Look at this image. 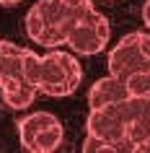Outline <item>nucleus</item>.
<instances>
[{
	"label": "nucleus",
	"instance_id": "obj_12",
	"mask_svg": "<svg viewBox=\"0 0 150 153\" xmlns=\"http://www.w3.org/2000/svg\"><path fill=\"white\" fill-rule=\"evenodd\" d=\"M39 62L41 57L31 49H24V60H21V75H24L26 83H31L34 88H36V81H39Z\"/></svg>",
	"mask_w": 150,
	"mask_h": 153
},
{
	"label": "nucleus",
	"instance_id": "obj_10",
	"mask_svg": "<svg viewBox=\"0 0 150 153\" xmlns=\"http://www.w3.org/2000/svg\"><path fill=\"white\" fill-rule=\"evenodd\" d=\"M62 137H65V130L60 125V120L49 122L47 127H41L36 135H34L31 145H29V151L31 153H52L57 151L60 145H62Z\"/></svg>",
	"mask_w": 150,
	"mask_h": 153
},
{
	"label": "nucleus",
	"instance_id": "obj_7",
	"mask_svg": "<svg viewBox=\"0 0 150 153\" xmlns=\"http://www.w3.org/2000/svg\"><path fill=\"white\" fill-rule=\"evenodd\" d=\"M129 99V91H127V83L117 75H106V78H98V81L91 86L88 91V106L91 109H98V106H109V104H119Z\"/></svg>",
	"mask_w": 150,
	"mask_h": 153
},
{
	"label": "nucleus",
	"instance_id": "obj_14",
	"mask_svg": "<svg viewBox=\"0 0 150 153\" xmlns=\"http://www.w3.org/2000/svg\"><path fill=\"white\" fill-rule=\"evenodd\" d=\"M80 148H83V153H114V145L109 140H103L98 135H91V132L86 135V140H83Z\"/></svg>",
	"mask_w": 150,
	"mask_h": 153
},
{
	"label": "nucleus",
	"instance_id": "obj_4",
	"mask_svg": "<svg viewBox=\"0 0 150 153\" xmlns=\"http://www.w3.org/2000/svg\"><path fill=\"white\" fill-rule=\"evenodd\" d=\"M86 130L91 135L109 140L114 145V153H134V145L127 137V120H124V112H122V101L91 109L86 120Z\"/></svg>",
	"mask_w": 150,
	"mask_h": 153
},
{
	"label": "nucleus",
	"instance_id": "obj_6",
	"mask_svg": "<svg viewBox=\"0 0 150 153\" xmlns=\"http://www.w3.org/2000/svg\"><path fill=\"white\" fill-rule=\"evenodd\" d=\"M127 120V137L134 145V153L150 143V96H129L122 101Z\"/></svg>",
	"mask_w": 150,
	"mask_h": 153
},
{
	"label": "nucleus",
	"instance_id": "obj_16",
	"mask_svg": "<svg viewBox=\"0 0 150 153\" xmlns=\"http://www.w3.org/2000/svg\"><path fill=\"white\" fill-rule=\"evenodd\" d=\"M16 3H21V0H0V5H16Z\"/></svg>",
	"mask_w": 150,
	"mask_h": 153
},
{
	"label": "nucleus",
	"instance_id": "obj_2",
	"mask_svg": "<svg viewBox=\"0 0 150 153\" xmlns=\"http://www.w3.org/2000/svg\"><path fill=\"white\" fill-rule=\"evenodd\" d=\"M150 70V34L132 31L117 42L109 52V73L117 78H129L132 73Z\"/></svg>",
	"mask_w": 150,
	"mask_h": 153
},
{
	"label": "nucleus",
	"instance_id": "obj_1",
	"mask_svg": "<svg viewBox=\"0 0 150 153\" xmlns=\"http://www.w3.org/2000/svg\"><path fill=\"white\" fill-rule=\"evenodd\" d=\"M83 78V68H80L75 52H60L52 49L47 55H41L39 62V81H36V91L47 94V96H70L80 86Z\"/></svg>",
	"mask_w": 150,
	"mask_h": 153
},
{
	"label": "nucleus",
	"instance_id": "obj_17",
	"mask_svg": "<svg viewBox=\"0 0 150 153\" xmlns=\"http://www.w3.org/2000/svg\"><path fill=\"white\" fill-rule=\"evenodd\" d=\"M137 153H150V143H145V145H142V148H140Z\"/></svg>",
	"mask_w": 150,
	"mask_h": 153
},
{
	"label": "nucleus",
	"instance_id": "obj_9",
	"mask_svg": "<svg viewBox=\"0 0 150 153\" xmlns=\"http://www.w3.org/2000/svg\"><path fill=\"white\" fill-rule=\"evenodd\" d=\"M0 91H3V101L10 109H26V106H31L36 94H39L24 78H3L0 81Z\"/></svg>",
	"mask_w": 150,
	"mask_h": 153
},
{
	"label": "nucleus",
	"instance_id": "obj_8",
	"mask_svg": "<svg viewBox=\"0 0 150 153\" xmlns=\"http://www.w3.org/2000/svg\"><path fill=\"white\" fill-rule=\"evenodd\" d=\"M26 34H29L31 42H36V44H41V47H47V49H55L60 44H65V34L57 26L44 24V18L34 8L26 13Z\"/></svg>",
	"mask_w": 150,
	"mask_h": 153
},
{
	"label": "nucleus",
	"instance_id": "obj_3",
	"mask_svg": "<svg viewBox=\"0 0 150 153\" xmlns=\"http://www.w3.org/2000/svg\"><path fill=\"white\" fill-rule=\"evenodd\" d=\"M111 36V26L106 16H101L96 8H91L86 16H80L70 26V31L65 36V44L75 52V55H98Z\"/></svg>",
	"mask_w": 150,
	"mask_h": 153
},
{
	"label": "nucleus",
	"instance_id": "obj_15",
	"mask_svg": "<svg viewBox=\"0 0 150 153\" xmlns=\"http://www.w3.org/2000/svg\"><path fill=\"white\" fill-rule=\"evenodd\" d=\"M142 21L150 29V0H145V5H142Z\"/></svg>",
	"mask_w": 150,
	"mask_h": 153
},
{
	"label": "nucleus",
	"instance_id": "obj_11",
	"mask_svg": "<svg viewBox=\"0 0 150 153\" xmlns=\"http://www.w3.org/2000/svg\"><path fill=\"white\" fill-rule=\"evenodd\" d=\"M24 49L13 42H0V81L3 78H24L21 75V60Z\"/></svg>",
	"mask_w": 150,
	"mask_h": 153
},
{
	"label": "nucleus",
	"instance_id": "obj_5",
	"mask_svg": "<svg viewBox=\"0 0 150 153\" xmlns=\"http://www.w3.org/2000/svg\"><path fill=\"white\" fill-rule=\"evenodd\" d=\"M91 8H93L91 0H39V3L34 5V10L44 18V24L57 26L65 36L70 31V26L75 24L80 16H86Z\"/></svg>",
	"mask_w": 150,
	"mask_h": 153
},
{
	"label": "nucleus",
	"instance_id": "obj_13",
	"mask_svg": "<svg viewBox=\"0 0 150 153\" xmlns=\"http://www.w3.org/2000/svg\"><path fill=\"white\" fill-rule=\"evenodd\" d=\"M129 96H150V70L145 73H132L129 78H124Z\"/></svg>",
	"mask_w": 150,
	"mask_h": 153
}]
</instances>
